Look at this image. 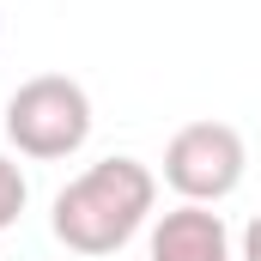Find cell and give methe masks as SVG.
<instances>
[{"instance_id": "1", "label": "cell", "mask_w": 261, "mask_h": 261, "mask_svg": "<svg viewBox=\"0 0 261 261\" xmlns=\"http://www.w3.org/2000/svg\"><path fill=\"white\" fill-rule=\"evenodd\" d=\"M158 206V176L140 158H103L79 170L49 206V231L73 255H116L140 237V225Z\"/></svg>"}, {"instance_id": "2", "label": "cell", "mask_w": 261, "mask_h": 261, "mask_svg": "<svg viewBox=\"0 0 261 261\" xmlns=\"http://www.w3.org/2000/svg\"><path fill=\"white\" fill-rule=\"evenodd\" d=\"M6 140L18 146V158L55 164L73 158L91 140V91L67 73H37L6 97Z\"/></svg>"}, {"instance_id": "3", "label": "cell", "mask_w": 261, "mask_h": 261, "mask_svg": "<svg viewBox=\"0 0 261 261\" xmlns=\"http://www.w3.org/2000/svg\"><path fill=\"white\" fill-rule=\"evenodd\" d=\"M243 170H249V146L231 122H189L164 146V182L195 206L231 200L243 189Z\"/></svg>"}, {"instance_id": "4", "label": "cell", "mask_w": 261, "mask_h": 261, "mask_svg": "<svg viewBox=\"0 0 261 261\" xmlns=\"http://www.w3.org/2000/svg\"><path fill=\"white\" fill-rule=\"evenodd\" d=\"M146 255L152 261H237V249H231V231H225V219L213 206L182 200V206H170L152 225Z\"/></svg>"}, {"instance_id": "5", "label": "cell", "mask_w": 261, "mask_h": 261, "mask_svg": "<svg viewBox=\"0 0 261 261\" xmlns=\"http://www.w3.org/2000/svg\"><path fill=\"white\" fill-rule=\"evenodd\" d=\"M24 206H31V182H24L18 158L0 152V231H12V225L24 219Z\"/></svg>"}, {"instance_id": "6", "label": "cell", "mask_w": 261, "mask_h": 261, "mask_svg": "<svg viewBox=\"0 0 261 261\" xmlns=\"http://www.w3.org/2000/svg\"><path fill=\"white\" fill-rule=\"evenodd\" d=\"M237 261H261V213L243 225V255H237Z\"/></svg>"}]
</instances>
